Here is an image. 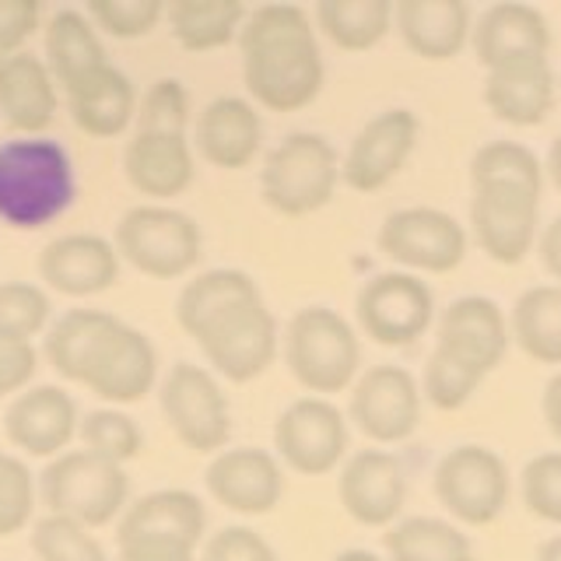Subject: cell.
Here are the masks:
<instances>
[{
	"instance_id": "1",
	"label": "cell",
	"mask_w": 561,
	"mask_h": 561,
	"mask_svg": "<svg viewBox=\"0 0 561 561\" xmlns=\"http://www.w3.org/2000/svg\"><path fill=\"white\" fill-rule=\"evenodd\" d=\"M175 320L201 344L215 373L232 382L263 376L277 358V320L256 280L221 267L193 277L175 298Z\"/></svg>"
},
{
	"instance_id": "30",
	"label": "cell",
	"mask_w": 561,
	"mask_h": 561,
	"mask_svg": "<svg viewBox=\"0 0 561 561\" xmlns=\"http://www.w3.org/2000/svg\"><path fill=\"white\" fill-rule=\"evenodd\" d=\"M46 57H49V75L57 78L64 88L78 84L81 78L92 75V70L110 64L105 60V49L99 43L92 22H88V18L75 8H64L49 18Z\"/></svg>"
},
{
	"instance_id": "22",
	"label": "cell",
	"mask_w": 561,
	"mask_h": 561,
	"mask_svg": "<svg viewBox=\"0 0 561 561\" xmlns=\"http://www.w3.org/2000/svg\"><path fill=\"white\" fill-rule=\"evenodd\" d=\"M558 99V81L548 57L516 60L488 70L484 78V105L495 119L513 127H540L551 116Z\"/></svg>"
},
{
	"instance_id": "25",
	"label": "cell",
	"mask_w": 561,
	"mask_h": 561,
	"mask_svg": "<svg viewBox=\"0 0 561 561\" xmlns=\"http://www.w3.org/2000/svg\"><path fill=\"white\" fill-rule=\"evenodd\" d=\"M393 25L414 57L435 64L460 57L473 32L463 0H400L393 8Z\"/></svg>"
},
{
	"instance_id": "39",
	"label": "cell",
	"mask_w": 561,
	"mask_h": 561,
	"mask_svg": "<svg viewBox=\"0 0 561 561\" xmlns=\"http://www.w3.org/2000/svg\"><path fill=\"white\" fill-rule=\"evenodd\" d=\"M481 382L484 379L478 373H470L467 365L453 362L449 355L432 347L428 365H425V379H421V393H425L428 403L438 411H460L463 403L478 393Z\"/></svg>"
},
{
	"instance_id": "15",
	"label": "cell",
	"mask_w": 561,
	"mask_h": 561,
	"mask_svg": "<svg viewBox=\"0 0 561 561\" xmlns=\"http://www.w3.org/2000/svg\"><path fill=\"white\" fill-rule=\"evenodd\" d=\"M274 446L291 470L306 478L330 473L347 453V421L323 397H302L280 411Z\"/></svg>"
},
{
	"instance_id": "27",
	"label": "cell",
	"mask_w": 561,
	"mask_h": 561,
	"mask_svg": "<svg viewBox=\"0 0 561 561\" xmlns=\"http://www.w3.org/2000/svg\"><path fill=\"white\" fill-rule=\"evenodd\" d=\"M0 113L11 130L35 137L57 116V88L49 67L32 53L0 60Z\"/></svg>"
},
{
	"instance_id": "7",
	"label": "cell",
	"mask_w": 561,
	"mask_h": 561,
	"mask_svg": "<svg viewBox=\"0 0 561 561\" xmlns=\"http://www.w3.org/2000/svg\"><path fill=\"white\" fill-rule=\"evenodd\" d=\"M337 180H341V162L327 137L288 134L267 154V162H263L260 193L277 215L306 218L333 201Z\"/></svg>"
},
{
	"instance_id": "17",
	"label": "cell",
	"mask_w": 561,
	"mask_h": 561,
	"mask_svg": "<svg viewBox=\"0 0 561 561\" xmlns=\"http://www.w3.org/2000/svg\"><path fill=\"white\" fill-rule=\"evenodd\" d=\"M508 337L513 333H508V320L499 302H491L484 295H463L443 309L435 351H443L453 362H460L470 373L488 379L502 365Z\"/></svg>"
},
{
	"instance_id": "35",
	"label": "cell",
	"mask_w": 561,
	"mask_h": 561,
	"mask_svg": "<svg viewBox=\"0 0 561 561\" xmlns=\"http://www.w3.org/2000/svg\"><path fill=\"white\" fill-rule=\"evenodd\" d=\"M470 183H513L543 193V165L540 158L516 140H491V145L478 148L470 162Z\"/></svg>"
},
{
	"instance_id": "51",
	"label": "cell",
	"mask_w": 561,
	"mask_h": 561,
	"mask_svg": "<svg viewBox=\"0 0 561 561\" xmlns=\"http://www.w3.org/2000/svg\"><path fill=\"white\" fill-rule=\"evenodd\" d=\"M333 561H382L376 551H365V548H351V551H341Z\"/></svg>"
},
{
	"instance_id": "20",
	"label": "cell",
	"mask_w": 561,
	"mask_h": 561,
	"mask_svg": "<svg viewBox=\"0 0 561 561\" xmlns=\"http://www.w3.org/2000/svg\"><path fill=\"white\" fill-rule=\"evenodd\" d=\"M204 478L215 502H221L225 508H232V513H242V516L271 513V508H277L280 495H285L280 463L267 449H256V446L218 453Z\"/></svg>"
},
{
	"instance_id": "23",
	"label": "cell",
	"mask_w": 561,
	"mask_h": 561,
	"mask_svg": "<svg viewBox=\"0 0 561 561\" xmlns=\"http://www.w3.org/2000/svg\"><path fill=\"white\" fill-rule=\"evenodd\" d=\"M78 428V403L60 386H35L4 414L8 438L28 456H57Z\"/></svg>"
},
{
	"instance_id": "41",
	"label": "cell",
	"mask_w": 561,
	"mask_h": 561,
	"mask_svg": "<svg viewBox=\"0 0 561 561\" xmlns=\"http://www.w3.org/2000/svg\"><path fill=\"white\" fill-rule=\"evenodd\" d=\"M162 14V0H92L88 4V18L116 39H140L158 25Z\"/></svg>"
},
{
	"instance_id": "50",
	"label": "cell",
	"mask_w": 561,
	"mask_h": 561,
	"mask_svg": "<svg viewBox=\"0 0 561 561\" xmlns=\"http://www.w3.org/2000/svg\"><path fill=\"white\" fill-rule=\"evenodd\" d=\"M548 172H551L554 190L561 193V134L554 137V145H551V154H548Z\"/></svg>"
},
{
	"instance_id": "16",
	"label": "cell",
	"mask_w": 561,
	"mask_h": 561,
	"mask_svg": "<svg viewBox=\"0 0 561 561\" xmlns=\"http://www.w3.org/2000/svg\"><path fill=\"white\" fill-rule=\"evenodd\" d=\"M351 421L373 443H403L421 421L417 379L403 365H376L355 382Z\"/></svg>"
},
{
	"instance_id": "9",
	"label": "cell",
	"mask_w": 561,
	"mask_h": 561,
	"mask_svg": "<svg viewBox=\"0 0 561 561\" xmlns=\"http://www.w3.org/2000/svg\"><path fill=\"white\" fill-rule=\"evenodd\" d=\"M116 253L140 274L172 280L197 267L201 228L190 215L172 207H130L116 225Z\"/></svg>"
},
{
	"instance_id": "26",
	"label": "cell",
	"mask_w": 561,
	"mask_h": 561,
	"mask_svg": "<svg viewBox=\"0 0 561 561\" xmlns=\"http://www.w3.org/2000/svg\"><path fill=\"white\" fill-rule=\"evenodd\" d=\"M123 172L145 197H180L193 183V151L186 134L137 130L123 151Z\"/></svg>"
},
{
	"instance_id": "13",
	"label": "cell",
	"mask_w": 561,
	"mask_h": 561,
	"mask_svg": "<svg viewBox=\"0 0 561 561\" xmlns=\"http://www.w3.org/2000/svg\"><path fill=\"white\" fill-rule=\"evenodd\" d=\"M540 225V193L513 183H481L470 197V228L481 250L505 267L530 256Z\"/></svg>"
},
{
	"instance_id": "8",
	"label": "cell",
	"mask_w": 561,
	"mask_h": 561,
	"mask_svg": "<svg viewBox=\"0 0 561 561\" xmlns=\"http://www.w3.org/2000/svg\"><path fill=\"white\" fill-rule=\"evenodd\" d=\"M39 488L43 502L49 505V516H67L81 526L113 523L130 495V481L123 467L88 449L60 453L43 470Z\"/></svg>"
},
{
	"instance_id": "47",
	"label": "cell",
	"mask_w": 561,
	"mask_h": 561,
	"mask_svg": "<svg viewBox=\"0 0 561 561\" xmlns=\"http://www.w3.org/2000/svg\"><path fill=\"white\" fill-rule=\"evenodd\" d=\"M540 263L561 288V215L540 232Z\"/></svg>"
},
{
	"instance_id": "33",
	"label": "cell",
	"mask_w": 561,
	"mask_h": 561,
	"mask_svg": "<svg viewBox=\"0 0 561 561\" xmlns=\"http://www.w3.org/2000/svg\"><path fill=\"white\" fill-rule=\"evenodd\" d=\"M165 14L175 43L183 49L204 53L232 43L242 32V22L250 11L236 4V0H175Z\"/></svg>"
},
{
	"instance_id": "12",
	"label": "cell",
	"mask_w": 561,
	"mask_h": 561,
	"mask_svg": "<svg viewBox=\"0 0 561 561\" xmlns=\"http://www.w3.org/2000/svg\"><path fill=\"white\" fill-rule=\"evenodd\" d=\"M162 414L175 438L193 453H215L232 435V414L215 376L201 365L175 362L162 382Z\"/></svg>"
},
{
	"instance_id": "43",
	"label": "cell",
	"mask_w": 561,
	"mask_h": 561,
	"mask_svg": "<svg viewBox=\"0 0 561 561\" xmlns=\"http://www.w3.org/2000/svg\"><path fill=\"white\" fill-rule=\"evenodd\" d=\"M32 473L18 456L0 453V537L18 534L32 516Z\"/></svg>"
},
{
	"instance_id": "14",
	"label": "cell",
	"mask_w": 561,
	"mask_h": 561,
	"mask_svg": "<svg viewBox=\"0 0 561 561\" xmlns=\"http://www.w3.org/2000/svg\"><path fill=\"white\" fill-rule=\"evenodd\" d=\"M379 250L400 267L449 274L467 256V232L438 207H400L379 228Z\"/></svg>"
},
{
	"instance_id": "49",
	"label": "cell",
	"mask_w": 561,
	"mask_h": 561,
	"mask_svg": "<svg viewBox=\"0 0 561 561\" xmlns=\"http://www.w3.org/2000/svg\"><path fill=\"white\" fill-rule=\"evenodd\" d=\"M534 561H561V534L543 540L537 548V554H534Z\"/></svg>"
},
{
	"instance_id": "31",
	"label": "cell",
	"mask_w": 561,
	"mask_h": 561,
	"mask_svg": "<svg viewBox=\"0 0 561 561\" xmlns=\"http://www.w3.org/2000/svg\"><path fill=\"white\" fill-rule=\"evenodd\" d=\"M508 333H513V341L523 347L526 358L540 365H561V288H526L513 306Z\"/></svg>"
},
{
	"instance_id": "28",
	"label": "cell",
	"mask_w": 561,
	"mask_h": 561,
	"mask_svg": "<svg viewBox=\"0 0 561 561\" xmlns=\"http://www.w3.org/2000/svg\"><path fill=\"white\" fill-rule=\"evenodd\" d=\"M260 116L242 99H215L197 116V148L210 165L245 169L260 151Z\"/></svg>"
},
{
	"instance_id": "46",
	"label": "cell",
	"mask_w": 561,
	"mask_h": 561,
	"mask_svg": "<svg viewBox=\"0 0 561 561\" xmlns=\"http://www.w3.org/2000/svg\"><path fill=\"white\" fill-rule=\"evenodd\" d=\"M35 376V351L28 341L0 337V397H8Z\"/></svg>"
},
{
	"instance_id": "38",
	"label": "cell",
	"mask_w": 561,
	"mask_h": 561,
	"mask_svg": "<svg viewBox=\"0 0 561 561\" xmlns=\"http://www.w3.org/2000/svg\"><path fill=\"white\" fill-rule=\"evenodd\" d=\"M49 320V298L43 288L28 280H8L0 285V337L32 341Z\"/></svg>"
},
{
	"instance_id": "19",
	"label": "cell",
	"mask_w": 561,
	"mask_h": 561,
	"mask_svg": "<svg viewBox=\"0 0 561 561\" xmlns=\"http://www.w3.org/2000/svg\"><path fill=\"white\" fill-rule=\"evenodd\" d=\"M337 495L344 513L362 526H393L408 502V473L386 449H362L341 470Z\"/></svg>"
},
{
	"instance_id": "4",
	"label": "cell",
	"mask_w": 561,
	"mask_h": 561,
	"mask_svg": "<svg viewBox=\"0 0 561 561\" xmlns=\"http://www.w3.org/2000/svg\"><path fill=\"white\" fill-rule=\"evenodd\" d=\"M78 197L75 162L49 137H18L0 145V221L35 232L57 221Z\"/></svg>"
},
{
	"instance_id": "29",
	"label": "cell",
	"mask_w": 561,
	"mask_h": 561,
	"mask_svg": "<svg viewBox=\"0 0 561 561\" xmlns=\"http://www.w3.org/2000/svg\"><path fill=\"white\" fill-rule=\"evenodd\" d=\"M67 102H70V116H75V123L84 134L116 137L130 127L137 95L130 78L113 64H105L92 70L88 78H81L78 84H70Z\"/></svg>"
},
{
	"instance_id": "37",
	"label": "cell",
	"mask_w": 561,
	"mask_h": 561,
	"mask_svg": "<svg viewBox=\"0 0 561 561\" xmlns=\"http://www.w3.org/2000/svg\"><path fill=\"white\" fill-rule=\"evenodd\" d=\"M81 443L88 453L102 456V460H113V463H127L140 453L145 446V435L134 425V417L119 414V411H92L81 421Z\"/></svg>"
},
{
	"instance_id": "10",
	"label": "cell",
	"mask_w": 561,
	"mask_h": 561,
	"mask_svg": "<svg viewBox=\"0 0 561 561\" xmlns=\"http://www.w3.org/2000/svg\"><path fill=\"white\" fill-rule=\"evenodd\" d=\"M432 488L438 505L453 519L467 526H488L505 513L513 478H508V467L495 449L470 443L449 449L438 460Z\"/></svg>"
},
{
	"instance_id": "42",
	"label": "cell",
	"mask_w": 561,
	"mask_h": 561,
	"mask_svg": "<svg viewBox=\"0 0 561 561\" xmlns=\"http://www.w3.org/2000/svg\"><path fill=\"white\" fill-rule=\"evenodd\" d=\"M190 119V95L183 81L162 78L148 88L145 102L137 113V130H165V134H186Z\"/></svg>"
},
{
	"instance_id": "24",
	"label": "cell",
	"mask_w": 561,
	"mask_h": 561,
	"mask_svg": "<svg viewBox=\"0 0 561 561\" xmlns=\"http://www.w3.org/2000/svg\"><path fill=\"white\" fill-rule=\"evenodd\" d=\"M39 274L60 295H99L116 285L119 253L102 236H60L39 253Z\"/></svg>"
},
{
	"instance_id": "40",
	"label": "cell",
	"mask_w": 561,
	"mask_h": 561,
	"mask_svg": "<svg viewBox=\"0 0 561 561\" xmlns=\"http://www.w3.org/2000/svg\"><path fill=\"white\" fill-rule=\"evenodd\" d=\"M523 505L543 523L561 526V449L540 453L523 467Z\"/></svg>"
},
{
	"instance_id": "45",
	"label": "cell",
	"mask_w": 561,
	"mask_h": 561,
	"mask_svg": "<svg viewBox=\"0 0 561 561\" xmlns=\"http://www.w3.org/2000/svg\"><path fill=\"white\" fill-rule=\"evenodd\" d=\"M35 25H39V4L35 0H0V60L22 53Z\"/></svg>"
},
{
	"instance_id": "2",
	"label": "cell",
	"mask_w": 561,
	"mask_h": 561,
	"mask_svg": "<svg viewBox=\"0 0 561 561\" xmlns=\"http://www.w3.org/2000/svg\"><path fill=\"white\" fill-rule=\"evenodd\" d=\"M46 358L70 382L110 403H137L158 376L154 344L102 309H70L46 337Z\"/></svg>"
},
{
	"instance_id": "36",
	"label": "cell",
	"mask_w": 561,
	"mask_h": 561,
	"mask_svg": "<svg viewBox=\"0 0 561 561\" xmlns=\"http://www.w3.org/2000/svg\"><path fill=\"white\" fill-rule=\"evenodd\" d=\"M32 551L39 561H110L88 526L67 516H46L32 530Z\"/></svg>"
},
{
	"instance_id": "5",
	"label": "cell",
	"mask_w": 561,
	"mask_h": 561,
	"mask_svg": "<svg viewBox=\"0 0 561 561\" xmlns=\"http://www.w3.org/2000/svg\"><path fill=\"white\" fill-rule=\"evenodd\" d=\"M285 362L309 393H341L355 382L362 365L355 327L337 309H298L285 330Z\"/></svg>"
},
{
	"instance_id": "6",
	"label": "cell",
	"mask_w": 561,
	"mask_h": 561,
	"mask_svg": "<svg viewBox=\"0 0 561 561\" xmlns=\"http://www.w3.org/2000/svg\"><path fill=\"white\" fill-rule=\"evenodd\" d=\"M207 513L193 491L165 488L137 499L119 519V561H193Z\"/></svg>"
},
{
	"instance_id": "32",
	"label": "cell",
	"mask_w": 561,
	"mask_h": 561,
	"mask_svg": "<svg viewBox=\"0 0 561 561\" xmlns=\"http://www.w3.org/2000/svg\"><path fill=\"white\" fill-rule=\"evenodd\" d=\"M390 561H473L470 537L449 519L408 516L386 530Z\"/></svg>"
},
{
	"instance_id": "3",
	"label": "cell",
	"mask_w": 561,
	"mask_h": 561,
	"mask_svg": "<svg viewBox=\"0 0 561 561\" xmlns=\"http://www.w3.org/2000/svg\"><path fill=\"white\" fill-rule=\"evenodd\" d=\"M242 78L250 95L271 113H295L320 95L327 67L309 25V14L295 4H263L245 14Z\"/></svg>"
},
{
	"instance_id": "11",
	"label": "cell",
	"mask_w": 561,
	"mask_h": 561,
	"mask_svg": "<svg viewBox=\"0 0 561 561\" xmlns=\"http://www.w3.org/2000/svg\"><path fill=\"white\" fill-rule=\"evenodd\" d=\"M355 316L365 337L386 347H408L428 333L435 320V295L408 271H386L362 285Z\"/></svg>"
},
{
	"instance_id": "48",
	"label": "cell",
	"mask_w": 561,
	"mask_h": 561,
	"mask_svg": "<svg viewBox=\"0 0 561 561\" xmlns=\"http://www.w3.org/2000/svg\"><path fill=\"white\" fill-rule=\"evenodd\" d=\"M540 408H543V421H548L551 435L561 443V373H554V376H551V382L543 386V400H540Z\"/></svg>"
},
{
	"instance_id": "18",
	"label": "cell",
	"mask_w": 561,
	"mask_h": 561,
	"mask_svg": "<svg viewBox=\"0 0 561 561\" xmlns=\"http://www.w3.org/2000/svg\"><path fill=\"white\" fill-rule=\"evenodd\" d=\"M417 130V116L411 110H386L373 116L351 140L341 180L358 193L382 190L414 154Z\"/></svg>"
},
{
	"instance_id": "34",
	"label": "cell",
	"mask_w": 561,
	"mask_h": 561,
	"mask_svg": "<svg viewBox=\"0 0 561 561\" xmlns=\"http://www.w3.org/2000/svg\"><path fill=\"white\" fill-rule=\"evenodd\" d=\"M316 22L333 46L362 53L386 39L393 25V4L390 0H323L316 8Z\"/></svg>"
},
{
	"instance_id": "44",
	"label": "cell",
	"mask_w": 561,
	"mask_h": 561,
	"mask_svg": "<svg viewBox=\"0 0 561 561\" xmlns=\"http://www.w3.org/2000/svg\"><path fill=\"white\" fill-rule=\"evenodd\" d=\"M204 561H277V554L250 526H225L207 540Z\"/></svg>"
},
{
	"instance_id": "21",
	"label": "cell",
	"mask_w": 561,
	"mask_h": 561,
	"mask_svg": "<svg viewBox=\"0 0 561 561\" xmlns=\"http://www.w3.org/2000/svg\"><path fill=\"white\" fill-rule=\"evenodd\" d=\"M473 57L484 70H495L502 64L548 57L551 49V28L534 4H491L478 18L470 32Z\"/></svg>"
}]
</instances>
